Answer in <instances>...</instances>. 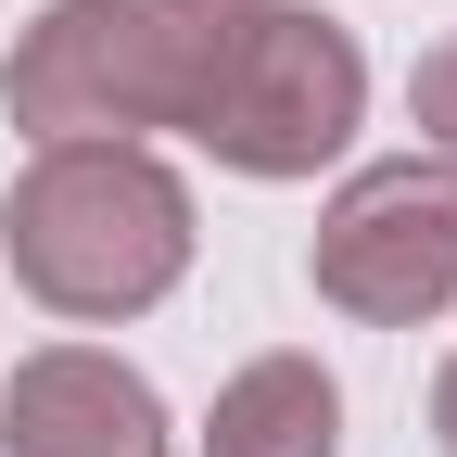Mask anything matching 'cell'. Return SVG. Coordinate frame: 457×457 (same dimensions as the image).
Instances as JSON below:
<instances>
[{"instance_id": "7", "label": "cell", "mask_w": 457, "mask_h": 457, "mask_svg": "<svg viewBox=\"0 0 457 457\" xmlns=\"http://www.w3.org/2000/svg\"><path fill=\"white\" fill-rule=\"evenodd\" d=\"M407 128H420V153L457 165V38H432L420 64H407Z\"/></svg>"}, {"instance_id": "6", "label": "cell", "mask_w": 457, "mask_h": 457, "mask_svg": "<svg viewBox=\"0 0 457 457\" xmlns=\"http://www.w3.org/2000/svg\"><path fill=\"white\" fill-rule=\"evenodd\" d=\"M204 457H343V381L318 356H254L216 381V420H204Z\"/></svg>"}, {"instance_id": "1", "label": "cell", "mask_w": 457, "mask_h": 457, "mask_svg": "<svg viewBox=\"0 0 457 457\" xmlns=\"http://www.w3.org/2000/svg\"><path fill=\"white\" fill-rule=\"evenodd\" d=\"M0 242H13V279L51 318H153L191 279V179L153 140H38L13 165V204H0Z\"/></svg>"}, {"instance_id": "8", "label": "cell", "mask_w": 457, "mask_h": 457, "mask_svg": "<svg viewBox=\"0 0 457 457\" xmlns=\"http://www.w3.org/2000/svg\"><path fill=\"white\" fill-rule=\"evenodd\" d=\"M432 445H445V457H457V356H445V369H432Z\"/></svg>"}, {"instance_id": "2", "label": "cell", "mask_w": 457, "mask_h": 457, "mask_svg": "<svg viewBox=\"0 0 457 457\" xmlns=\"http://www.w3.org/2000/svg\"><path fill=\"white\" fill-rule=\"evenodd\" d=\"M242 13L254 0H51L13 38L0 114L26 140H153V128L191 140Z\"/></svg>"}, {"instance_id": "5", "label": "cell", "mask_w": 457, "mask_h": 457, "mask_svg": "<svg viewBox=\"0 0 457 457\" xmlns=\"http://www.w3.org/2000/svg\"><path fill=\"white\" fill-rule=\"evenodd\" d=\"M0 445L13 457H165V394L102 343H38L0 381Z\"/></svg>"}, {"instance_id": "4", "label": "cell", "mask_w": 457, "mask_h": 457, "mask_svg": "<svg viewBox=\"0 0 457 457\" xmlns=\"http://www.w3.org/2000/svg\"><path fill=\"white\" fill-rule=\"evenodd\" d=\"M305 279H318V305L369 318V330L445 318V305H457V165H445V153L356 165V179L318 204Z\"/></svg>"}, {"instance_id": "3", "label": "cell", "mask_w": 457, "mask_h": 457, "mask_svg": "<svg viewBox=\"0 0 457 457\" xmlns=\"http://www.w3.org/2000/svg\"><path fill=\"white\" fill-rule=\"evenodd\" d=\"M356 114H369V51H356V26L318 13V0H254L191 140L228 165V179H318V165L356 140Z\"/></svg>"}]
</instances>
